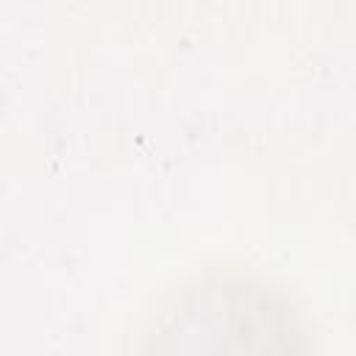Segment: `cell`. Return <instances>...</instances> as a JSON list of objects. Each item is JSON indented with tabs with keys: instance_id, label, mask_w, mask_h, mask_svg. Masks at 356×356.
<instances>
[{
	"instance_id": "6da1fadb",
	"label": "cell",
	"mask_w": 356,
	"mask_h": 356,
	"mask_svg": "<svg viewBox=\"0 0 356 356\" xmlns=\"http://www.w3.org/2000/svg\"><path fill=\"white\" fill-rule=\"evenodd\" d=\"M134 356H312V328L267 275L211 267L161 298Z\"/></svg>"
}]
</instances>
